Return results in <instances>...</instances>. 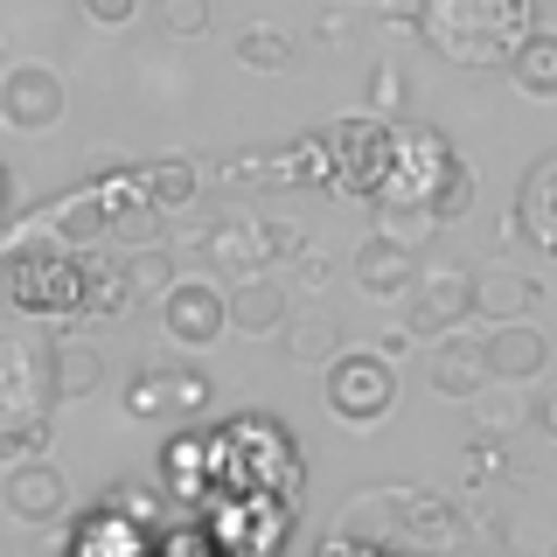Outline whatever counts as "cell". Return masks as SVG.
<instances>
[{"instance_id":"obj_13","label":"cell","mask_w":557,"mask_h":557,"mask_svg":"<svg viewBox=\"0 0 557 557\" xmlns=\"http://www.w3.org/2000/svg\"><path fill=\"white\" fill-rule=\"evenodd\" d=\"M425 376H432V391H440V397H481V391H487L481 342H460V335L446 327V335L425 348Z\"/></svg>"},{"instance_id":"obj_38","label":"cell","mask_w":557,"mask_h":557,"mask_svg":"<svg viewBox=\"0 0 557 557\" xmlns=\"http://www.w3.org/2000/svg\"><path fill=\"white\" fill-rule=\"evenodd\" d=\"M335 8H348V0H335Z\"/></svg>"},{"instance_id":"obj_32","label":"cell","mask_w":557,"mask_h":557,"mask_svg":"<svg viewBox=\"0 0 557 557\" xmlns=\"http://www.w3.org/2000/svg\"><path fill=\"white\" fill-rule=\"evenodd\" d=\"M49 432H42V418H22V425H0V460H35V446H42Z\"/></svg>"},{"instance_id":"obj_34","label":"cell","mask_w":557,"mask_h":557,"mask_svg":"<svg viewBox=\"0 0 557 557\" xmlns=\"http://www.w3.org/2000/svg\"><path fill=\"white\" fill-rule=\"evenodd\" d=\"M84 14H91L98 28H126L133 14H139V0H84Z\"/></svg>"},{"instance_id":"obj_3","label":"cell","mask_w":557,"mask_h":557,"mask_svg":"<svg viewBox=\"0 0 557 557\" xmlns=\"http://www.w3.org/2000/svg\"><path fill=\"white\" fill-rule=\"evenodd\" d=\"M293 251H300V231L265 223V216H251V209H223V216L202 231V258H209V265H223L231 278L272 272L278 258H293Z\"/></svg>"},{"instance_id":"obj_8","label":"cell","mask_w":557,"mask_h":557,"mask_svg":"<svg viewBox=\"0 0 557 557\" xmlns=\"http://www.w3.org/2000/svg\"><path fill=\"white\" fill-rule=\"evenodd\" d=\"M161 327H168L174 348H209V342H223V327H231L223 293L209 286V278H174L168 300H161Z\"/></svg>"},{"instance_id":"obj_36","label":"cell","mask_w":557,"mask_h":557,"mask_svg":"<svg viewBox=\"0 0 557 557\" xmlns=\"http://www.w3.org/2000/svg\"><path fill=\"white\" fill-rule=\"evenodd\" d=\"M536 425H544V440H557V391H544V397H536Z\"/></svg>"},{"instance_id":"obj_15","label":"cell","mask_w":557,"mask_h":557,"mask_svg":"<svg viewBox=\"0 0 557 557\" xmlns=\"http://www.w3.org/2000/svg\"><path fill=\"white\" fill-rule=\"evenodd\" d=\"M509 84H516L530 104H557V28L536 22V28L509 49Z\"/></svg>"},{"instance_id":"obj_12","label":"cell","mask_w":557,"mask_h":557,"mask_svg":"<svg viewBox=\"0 0 557 557\" xmlns=\"http://www.w3.org/2000/svg\"><path fill=\"white\" fill-rule=\"evenodd\" d=\"M544 300V278H530L522 265H487L474 272V321H522Z\"/></svg>"},{"instance_id":"obj_7","label":"cell","mask_w":557,"mask_h":557,"mask_svg":"<svg viewBox=\"0 0 557 557\" xmlns=\"http://www.w3.org/2000/svg\"><path fill=\"white\" fill-rule=\"evenodd\" d=\"M481 362H487V383H536L550 370V335L530 313H522V321H487Z\"/></svg>"},{"instance_id":"obj_16","label":"cell","mask_w":557,"mask_h":557,"mask_svg":"<svg viewBox=\"0 0 557 557\" xmlns=\"http://www.w3.org/2000/svg\"><path fill=\"white\" fill-rule=\"evenodd\" d=\"M516 223L536 251H557V153H544L530 174H522V196H516Z\"/></svg>"},{"instance_id":"obj_23","label":"cell","mask_w":557,"mask_h":557,"mask_svg":"<svg viewBox=\"0 0 557 557\" xmlns=\"http://www.w3.org/2000/svg\"><path fill=\"white\" fill-rule=\"evenodd\" d=\"M231 49H237L244 70H258V77H286V70H293V35H286V28L251 22V28H237Z\"/></svg>"},{"instance_id":"obj_1","label":"cell","mask_w":557,"mask_h":557,"mask_svg":"<svg viewBox=\"0 0 557 557\" xmlns=\"http://www.w3.org/2000/svg\"><path fill=\"white\" fill-rule=\"evenodd\" d=\"M536 28V0H425L418 35L460 70H495Z\"/></svg>"},{"instance_id":"obj_5","label":"cell","mask_w":557,"mask_h":557,"mask_svg":"<svg viewBox=\"0 0 557 557\" xmlns=\"http://www.w3.org/2000/svg\"><path fill=\"white\" fill-rule=\"evenodd\" d=\"M49 391V356L28 327H0V425H22V418H42Z\"/></svg>"},{"instance_id":"obj_22","label":"cell","mask_w":557,"mask_h":557,"mask_svg":"<svg viewBox=\"0 0 557 557\" xmlns=\"http://www.w3.org/2000/svg\"><path fill=\"white\" fill-rule=\"evenodd\" d=\"M133 307V286H126V265H98V258H77V313H126Z\"/></svg>"},{"instance_id":"obj_19","label":"cell","mask_w":557,"mask_h":557,"mask_svg":"<svg viewBox=\"0 0 557 557\" xmlns=\"http://www.w3.org/2000/svg\"><path fill=\"white\" fill-rule=\"evenodd\" d=\"M49 391H57V405H84L91 391H104V356L91 342H57L49 348Z\"/></svg>"},{"instance_id":"obj_39","label":"cell","mask_w":557,"mask_h":557,"mask_svg":"<svg viewBox=\"0 0 557 557\" xmlns=\"http://www.w3.org/2000/svg\"><path fill=\"white\" fill-rule=\"evenodd\" d=\"M550 258H557V251H550Z\"/></svg>"},{"instance_id":"obj_25","label":"cell","mask_w":557,"mask_h":557,"mask_svg":"<svg viewBox=\"0 0 557 557\" xmlns=\"http://www.w3.org/2000/svg\"><path fill=\"white\" fill-rule=\"evenodd\" d=\"M161 223H168V209H161V202L133 196V202H119V209H112V223H104V231L139 251V244H161Z\"/></svg>"},{"instance_id":"obj_9","label":"cell","mask_w":557,"mask_h":557,"mask_svg":"<svg viewBox=\"0 0 557 557\" xmlns=\"http://www.w3.org/2000/svg\"><path fill=\"white\" fill-rule=\"evenodd\" d=\"M0 502H8L14 522H63L70 516V481L57 460H14L8 481H0Z\"/></svg>"},{"instance_id":"obj_33","label":"cell","mask_w":557,"mask_h":557,"mask_svg":"<svg viewBox=\"0 0 557 557\" xmlns=\"http://www.w3.org/2000/svg\"><path fill=\"white\" fill-rule=\"evenodd\" d=\"M168 397H174V411H202L209 405V376L202 370H168Z\"/></svg>"},{"instance_id":"obj_14","label":"cell","mask_w":557,"mask_h":557,"mask_svg":"<svg viewBox=\"0 0 557 557\" xmlns=\"http://www.w3.org/2000/svg\"><path fill=\"white\" fill-rule=\"evenodd\" d=\"M14 300L28 313H77V258H22Z\"/></svg>"},{"instance_id":"obj_26","label":"cell","mask_w":557,"mask_h":557,"mask_svg":"<svg viewBox=\"0 0 557 557\" xmlns=\"http://www.w3.org/2000/svg\"><path fill=\"white\" fill-rule=\"evenodd\" d=\"M49 223H57V237H70V244H91V237H104V223H112V202L70 196L63 209H49Z\"/></svg>"},{"instance_id":"obj_21","label":"cell","mask_w":557,"mask_h":557,"mask_svg":"<svg viewBox=\"0 0 557 557\" xmlns=\"http://www.w3.org/2000/svg\"><path fill=\"white\" fill-rule=\"evenodd\" d=\"M397 522H405V536H418V544H453L460 536V509H453L440 487H405Z\"/></svg>"},{"instance_id":"obj_20","label":"cell","mask_w":557,"mask_h":557,"mask_svg":"<svg viewBox=\"0 0 557 557\" xmlns=\"http://www.w3.org/2000/svg\"><path fill=\"white\" fill-rule=\"evenodd\" d=\"M196 161L188 153H161V161H139L133 174V196H147V202H161V209H188L196 202Z\"/></svg>"},{"instance_id":"obj_28","label":"cell","mask_w":557,"mask_h":557,"mask_svg":"<svg viewBox=\"0 0 557 557\" xmlns=\"http://www.w3.org/2000/svg\"><path fill=\"white\" fill-rule=\"evenodd\" d=\"M153 28L174 42H196V35H209V0H153Z\"/></svg>"},{"instance_id":"obj_2","label":"cell","mask_w":557,"mask_h":557,"mask_svg":"<svg viewBox=\"0 0 557 557\" xmlns=\"http://www.w3.org/2000/svg\"><path fill=\"white\" fill-rule=\"evenodd\" d=\"M321 376H327L321 397L342 425H383L397 411V362L383 348H335L321 362Z\"/></svg>"},{"instance_id":"obj_30","label":"cell","mask_w":557,"mask_h":557,"mask_svg":"<svg viewBox=\"0 0 557 557\" xmlns=\"http://www.w3.org/2000/svg\"><path fill=\"white\" fill-rule=\"evenodd\" d=\"M522 418H530V411H522V397L509 391V383H502V391L487 383V391H481V425H487V432H502V440H509Z\"/></svg>"},{"instance_id":"obj_29","label":"cell","mask_w":557,"mask_h":557,"mask_svg":"<svg viewBox=\"0 0 557 557\" xmlns=\"http://www.w3.org/2000/svg\"><path fill=\"white\" fill-rule=\"evenodd\" d=\"M376 223H383V237H397V244H425L432 231H440V223L425 216V209H411V202H376Z\"/></svg>"},{"instance_id":"obj_27","label":"cell","mask_w":557,"mask_h":557,"mask_svg":"<svg viewBox=\"0 0 557 557\" xmlns=\"http://www.w3.org/2000/svg\"><path fill=\"white\" fill-rule=\"evenodd\" d=\"M362 104H370L376 119H405V112H411V77H405L397 63H376L370 84H362Z\"/></svg>"},{"instance_id":"obj_4","label":"cell","mask_w":557,"mask_h":557,"mask_svg":"<svg viewBox=\"0 0 557 557\" xmlns=\"http://www.w3.org/2000/svg\"><path fill=\"white\" fill-rule=\"evenodd\" d=\"M63 112H70V91L49 63H14L8 77H0V126L8 133H28V139L57 133Z\"/></svg>"},{"instance_id":"obj_10","label":"cell","mask_w":557,"mask_h":557,"mask_svg":"<svg viewBox=\"0 0 557 557\" xmlns=\"http://www.w3.org/2000/svg\"><path fill=\"white\" fill-rule=\"evenodd\" d=\"M348 278H356L370 300H405L411 278H418V251L376 231V237H362V244H356V258H348Z\"/></svg>"},{"instance_id":"obj_11","label":"cell","mask_w":557,"mask_h":557,"mask_svg":"<svg viewBox=\"0 0 557 557\" xmlns=\"http://www.w3.org/2000/svg\"><path fill=\"white\" fill-rule=\"evenodd\" d=\"M223 313H231V335H278V327H286V313H293V300H286V286H278V278L244 272L237 286L223 293Z\"/></svg>"},{"instance_id":"obj_18","label":"cell","mask_w":557,"mask_h":557,"mask_svg":"<svg viewBox=\"0 0 557 557\" xmlns=\"http://www.w3.org/2000/svg\"><path fill=\"white\" fill-rule=\"evenodd\" d=\"M397 502H405V495L362 487V495L342 509V522H335V536H327V544H391V536H405V522H397Z\"/></svg>"},{"instance_id":"obj_37","label":"cell","mask_w":557,"mask_h":557,"mask_svg":"<svg viewBox=\"0 0 557 557\" xmlns=\"http://www.w3.org/2000/svg\"><path fill=\"white\" fill-rule=\"evenodd\" d=\"M0 202H8V174H0Z\"/></svg>"},{"instance_id":"obj_31","label":"cell","mask_w":557,"mask_h":557,"mask_svg":"<svg viewBox=\"0 0 557 557\" xmlns=\"http://www.w3.org/2000/svg\"><path fill=\"white\" fill-rule=\"evenodd\" d=\"M126 411L133 418H161V411H174V397H168V376H133V397H126Z\"/></svg>"},{"instance_id":"obj_6","label":"cell","mask_w":557,"mask_h":557,"mask_svg":"<svg viewBox=\"0 0 557 557\" xmlns=\"http://www.w3.org/2000/svg\"><path fill=\"white\" fill-rule=\"evenodd\" d=\"M474 321V272L446 265V272H418L405 293V327L411 335H446V327Z\"/></svg>"},{"instance_id":"obj_24","label":"cell","mask_w":557,"mask_h":557,"mask_svg":"<svg viewBox=\"0 0 557 557\" xmlns=\"http://www.w3.org/2000/svg\"><path fill=\"white\" fill-rule=\"evenodd\" d=\"M126 286H133V300H168V286H174L168 244H139V251L126 258Z\"/></svg>"},{"instance_id":"obj_35","label":"cell","mask_w":557,"mask_h":557,"mask_svg":"<svg viewBox=\"0 0 557 557\" xmlns=\"http://www.w3.org/2000/svg\"><path fill=\"white\" fill-rule=\"evenodd\" d=\"M418 8H425V0H376L383 22H411V28H418Z\"/></svg>"},{"instance_id":"obj_17","label":"cell","mask_w":557,"mask_h":557,"mask_svg":"<svg viewBox=\"0 0 557 557\" xmlns=\"http://www.w3.org/2000/svg\"><path fill=\"white\" fill-rule=\"evenodd\" d=\"M278 348H286V362H300V370H321V362L342 348V313H327V307L286 313V327H278Z\"/></svg>"}]
</instances>
